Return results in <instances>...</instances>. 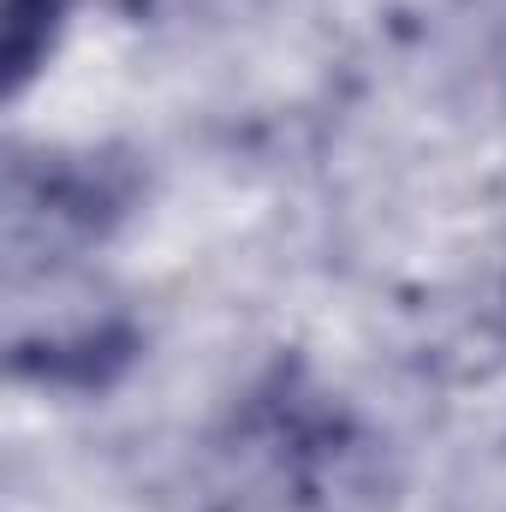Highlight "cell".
Masks as SVG:
<instances>
[{"mask_svg":"<svg viewBox=\"0 0 506 512\" xmlns=\"http://www.w3.org/2000/svg\"><path fill=\"white\" fill-rule=\"evenodd\" d=\"M54 30H60V0H0V72L12 96L48 60Z\"/></svg>","mask_w":506,"mask_h":512,"instance_id":"obj_1","label":"cell"}]
</instances>
